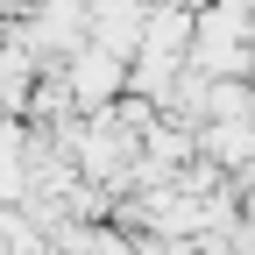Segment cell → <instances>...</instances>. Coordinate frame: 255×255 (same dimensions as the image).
I'll return each mask as SVG.
<instances>
[{
  "instance_id": "2",
  "label": "cell",
  "mask_w": 255,
  "mask_h": 255,
  "mask_svg": "<svg viewBox=\"0 0 255 255\" xmlns=\"http://www.w3.org/2000/svg\"><path fill=\"white\" fill-rule=\"evenodd\" d=\"M14 14H36V0H0V21H14Z\"/></svg>"
},
{
  "instance_id": "1",
  "label": "cell",
  "mask_w": 255,
  "mask_h": 255,
  "mask_svg": "<svg viewBox=\"0 0 255 255\" xmlns=\"http://www.w3.org/2000/svg\"><path fill=\"white\" fill-rule=\"evenodd\" d=\"M57 71H64V85H71V107L78 114H107L114 100H128V57H114L100 43H78Z\"/></svg>"
},
{
  "instance_id": "3",
  "label": "cell",
  "mask_w": 255,
  "mask_h": 255,
  "mask_svg": "<svg viewBox=\"0 0 255 255\" xmlns=\"http://www.w3.org/2000/svg\"><path fill=\"white\" fill-rule=\"evenodd\" d=\"M0 36H7V21H0Z\"/></svg>"
}]
</instances>
